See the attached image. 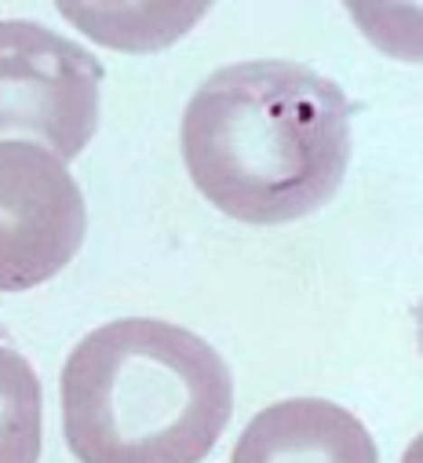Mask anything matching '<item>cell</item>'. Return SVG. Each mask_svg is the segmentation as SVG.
<instances>
[{"instance_id": "obj_8", "label": "cell", "mask_w": 423, "mask_h": 463, "mask_svg": "<svg viewBox=\"0 0 423 463\" xmlns=\"http://www.w3.org/2000/svg\"><path fill=\"white\" fill-rule=\"evenodd\" d=\"M358 30L387 55L401 62L423 59L419 0H343Z\"/></svg>"}, {"instance_id": "obj_5", "label": "cell", "mask_w": 423, "mask_h": 463, "mask_svg": "<svg viewBox=\"0 0 423 463\" xmlns=\"http://www.w3.org/2000/svg\"><path fill=\"white\" fill-rule=\"evenodd\" d=\"M230 463H380L369 427L336 402L267 405L238 438Z\"/></svg>"}, {"instance_id": "obj_1", "label": "cell", "mask_w": 423, "mask_h": 463, "mask_svg": "<svg viewBox=\"0 0 423 463\" xmlns=\"http://www.w3.org/2000/svg\"><path fill=\"white\" fill-rule=\"evenodd\" d=\"M179 146L193 186L223 215L296 222L329 204L347 175L351 102L303 62H234L186 102Z\"/></svg>"}, {"instance_id": "obj_4", "label": "cell", "mask_w": 423, "mask_h": 463, "mask_svg": "<svg viewBox=\"0 0 423 463\" xmlns=\"http://www.w3.org/2000/svg\"><path fill=\"white\" fill-rule=\"evenodd\" d=\"M88 208L62 157L0 143V292L52 281L84 245Z\"/></svg>"}, {"instance_id": "obj_7", "label": "cell", "mask_w": 423, "mask_h": 463, "mask_svg": "<svg viewBox=\"0 0 423 463\" xmlns=\"http://www.w3.org/2000/svg\"><path fill=\"white\" fill-rule=\"evenodd\" d=\"M44 405L33 365L0 343V463H41Z\"/></svg>"}, {"instance_id": "obj_3", "label": "cell", "mask_w": 423, "mask_h": 463, "mask_svg": "<svg viewBox=\"0 0 423 463\" xmlns=\"http://www.w3.org/2000/svg\"><path fill=\"white\" fill-rule=\"evenodd\" d=\"M102 62L26 19L0 23V132L44 139L59 157L84 154L99 128Z\"/></svg>"}, {"instance_id": "obj_6", "label": "cell", "mask_w": 423, "mask_h": 463, "mask_svg": "<svg viewBox=\"0 0 423 463\" xmlns=\"http://www.w3.org/2000/svg\"><path fill=\"white\" fill-rule=\"evenodd\" d=\"M216 0H55L59 15L88 41L125 52L157 55L183 41Z\"/></svg>"}, {"instance_id": "obj_2", "label": "cell", "mask_w": 423, "mask_h": 463, "mask_svg": "<svg viewBox=\"0 0 423 463\" xmlns=\"http://www.w3.org/2000/svg\"><path fill=\"white\" fill-rule=\"evenodd\" d=\"M230 412L227 362L172 321H110L62 365V434L80 463H201Z\"/></svg>"}]
</instances>
